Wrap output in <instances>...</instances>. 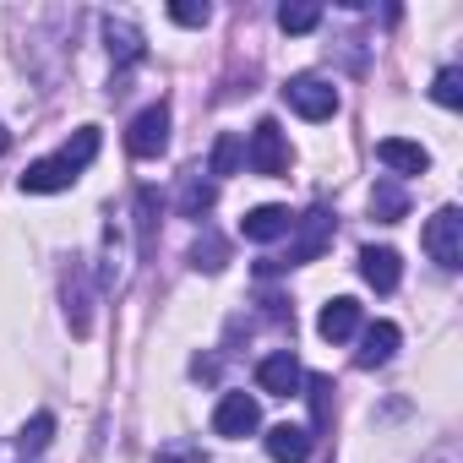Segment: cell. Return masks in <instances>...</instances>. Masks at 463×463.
Returning <instances> with one entry per match:
<instances>
[{"instance_id":"cell-12","label":"cell","mask_w":463,"mask_h":463,"mask_svg":"<svg viewBox=\"0 0 463 463\" xmlns=\"http://www.w3.org/2000/svg\"><path fill=\"white\" fill-rule=\"evenodd\" d=\"M317 333H322L327 344L354 338V333H360V300H349V295L327 300V306H322V317H317Z\"/></svg>"},{"instance_id":"cell-6","label":"cell","mask_w":463,"mask_h":463,"mask_svg":"<svg viewBox=\"0 0 463 463\" xmlns=\"http://www.w3.org/2000/svg\"><path fill=\"white\" fill-rule=\"evenodd\" d=\"M126 147H131V158H158V153L169 147V104H147V109L131 120Z\"/></svg>"},{"instance_id":"cell-7","label":"cell","mask_w":463,"mask_h":463,"mask_svg":"<svg viewBox=\"0 0 463 463\" xmlns=\"http://www.w3.org/2000/svg\"><path fill=\"white\" fill-rule=\"evenodd\" d=\"M257 387H262L268 398H295V392L306 387V371H300V360H295L289 349H273V354L257 365Z\"/></svg>"},{"instance_id":"cell-15","label":"cell","mask_w":463,"mask_h":463,"mask_svg":"<svg viewBox=\"0 0 463 463\" xmlns=\"http://www.w3.org/2000/svg\"><path fill=\"white\" fill-rule=\"evenodd\" d=\"M104 44H109V55H115L120 66H131V61L142 55V33H137V23H126V17H104Z\"/></svg>"},{"instance_id":"cell-5","label":"cell","mask_w":463,"mask_h":463,"mask_svg":"<svg viewBox=\"0 0 463 463\" xmlns=\"http://www.w3.org/2000/svg\"><path fill=\"white\" fill-rule=\"evenodd\" d=\"M295 223H300V218H295ZM327 235H333V218L317 207V213L300 223V241L289 246V257H273V262H262V279H268V273H284V268H300V262H311V257L327 246Z\"/></svg>"},{"instance_id":"cell-8","label":"cell","mask_w":463,"mask_h":463,"mask_svg":"<svg viewBox=\"0 0 463 463\" xmlns=\"http://www.w3.org/2000/svg\"><path fill=\"white\" fill-rule=\"evenodd\" d=\"M71 185H77V169H71L61 153L28 164V175H23V191H28V196H55V191H71Z\"/></svg>"},{"instance_id":"cell-1","label":"cell","mask_w":463,"mask_h":463,"mask_svg":"<svg viewBox=\"0 0 463 463\" xmlns=\"http://www.w3.org/2000/svg\"><path fill=\"white\" fill-rule=\"evenodd\" d=\"M284 104H289L300 120H333V115H338V88H333L327 77H317V71H300V77L284 82Z\"/></svg>"},{"instance_id":"cell-19","label":"cell","mask_w":463,"mask_h":463,"mask_svg":"<svg viewBox=\"0 0 463 463\" xmlns=\"http://www.w3.org/2000/svg\"><path fill=\"white\" fill-rule=\"evenodd\" d=\"M246 164V142L235 137V131H223L218 142H213V164H207V175H235Z\"/></svg>"},{"instance_id":"cell-9","label":"cell","mask_w":463,"mask_h":463,"mask_svg":"<svg viewBox=\"0 0 463 463\" xmlns=\"http://www.w3.org/2000/svg\"><path fill=\"white\" fill-rule=\"evenodd\" d=\"M360 279H365L376 295L398 289V279H403V262H398V251H392V246H365V251H360Z\"/></svg>"},{"instance_id":"cell-18","label":"cell","mask_w":463,"mask_h":463,"mask_svg":"<svg viewBox=\"0 0 463 463\" xmlns=\"http://www.w3.org/2000/svg\"><path fill=\"white\" fill-rule=\"evenodd\" d=\"M213 202H218V185H213V180L191 175V180L180 185V213H185V218H202V213H213Z\"/></svg>"},{"instance_id":"cell-11","label":"cell","mask_w":463,"mask_h":463,"mask_svg":"<svg viewBox=\"0 0 463 463\" xmlns=\"http://www.w3.org/2000/svg\"><path fill=\"white\" fill-rule=\"evenodd\" d=\"M376 158H382L392 175H425V169H430V153H425L420 142H409V137H382V142H376Z\"/></svg>"},{"instance_id":"cell-24","label":"cell","mask_w":463,"mask_h":463,"mask_svg":"<svg viewBox=\"0 0 463 463\" xmlns=\"http://www.w3.org/2000/svg\"><path fill=\"white\" fill-rule=\"evenodd\" d=\"M158 463H207V452H202L196 441L175 436V441H164V447H158Z\"/></svg>"},{"instance_id":"cell-26","label":"cell","mask_w":463,"mask_h":463,"mask_svg":"<svg viewBox=\"0 0 463 463\" xmlns=\"http://www.w3.org/2000/svg\"><path fill=\"white\" fill-rule=\"evenodd\" d=\"M0 153H6V137H0Z\"/></svg>"},{"instance_id":"cell-3","label":"cell","mask_w":463,"mask_h":463,"mask_svg":"<svg viewBox=\"0 0 463 463\" xmlns=\"http://www.w3.org/2000/svg\"><path fill=\"white\" fill-rule=\"evenodd\" d=\"M213 430L229 436V441H241V436L262 430V403H257L251 392H223L218 409H213Z\"/></svg>"},{"instance_id":"cell-21","label":"cell","mask_w":463,"mask_h":463,"mask_svg":"<svg viewBox=\"0 0 463 463\" xmlns=\"http://www.w3.org/2000/svg\"><path fill=\"white\" fill-rule=\"evenodd\" d=\"M322 23V6H311V0H289V6H279V28L284 33H311Z\"/></svg>"},{"instance_id":"cell-16","label":"cell","mask_w":463,"mask_h":463,"mask_svg":"<svg viewBox=\"0 0 463 463\" xmlns=\"http://www.w3.org/2000/svg\"><path fill=\"white\" fill-rule=\"evenodd\" d=\"M409 213V196H403V185L398 180H376L371 185V218H382V223H398Z\"/></svg>"},{"instance_id":"cell-25","label":"cell","mask_w":463,"mask_h":463,"mask_svg":"<svg viewBox=\"0 0 463 463\" xmlns=\"http://www.w3.org/2000/svg\"><path fill=\"white\" fill-rule=\"evenodd\" d=\"M169 17H175L180 28H207L213 6H202V0H175V6H169Z\"/></svg>"},{"instance_id":"cell-17","label":"cell","mask_w":463,"mask_h":463,"mask_svg":"<svg viewBox=\"0 0 463 463\" xmlns=\"http://www.w3.org/2000/svg\"><path fill=\"white\" fill-rule=\"evenodd\" d=\"M223 262H229V241L213 235V229H207V235H196V246H191V268H196V273H218Z\"/></svg>"},{"instance_id":"cell-13","label":"cell","mask_w":463,"mask_h":463,"mask_svg":"<svg viewBox=\"0 0 463 463\" xmlns=\"http://www.w3.org/2000/svg\"><path fill=\"white\" fill-rule=\"evenodd\" d=\"M392 354H398V327H392V322H371V327L360 333V354H354V365L376 371V365H387Z\"/></svg>"},{"instance_id":"cell-10","label":"cell","mask_w":463,"mask_h":463,"mask_svg":"<svg viewBox=\"0 0 463 463\" xmlns=\"http://www.w3.org/2000/svg\"><path fill=\"white\" fill-rule=\"evenodd\" d=\"M289 229H295V218H289V207H251L246 218H241V235L246 241H257V246H268V241H284L289 235Z\"/></svg>"},{"instance_id":"cell-14","label":"cell","mask_w":463,"mask_h":463,"mask_svg":"<svg viewBox=\"0 0 463 463\" xmlns=\"http://www.w3.org/2000/svg\"><path fill=\"white\" fill-rule=\"evenodd\" d=\"M268 458L273 463H306L311 458V430L306 425H273L268 430Z\"/></svg>"},{"instance_id":"cell-22","label":"cell","mask_w":463,"mask_h":463,"mask_svg":"<svg viewBox=\"0 0 463 463\" xmlns=\"http://www.w3.org/2000/svg\"><path fill=\"white\" fill-rule=\"evenodd\" d=\"M430 99H436L441 109H463V71H458V66H441L436 82H430Z\"/></svg>"},{"instance_id":"cell-23","label":"cell","mask_w":463,"mask_h":463,"mask_svg":"<svg viewBox=\"0 0 463 463\" xmlns=\"http://www.w3.org/2000/svg\"><path fill=\"white\" fill-rule=\"evenodd\" d=\"M50 436H55V414H33V420L17 430V447H23V452H44Z\"/></svg>"},{"instance_id":"cell-20","label":"cell","mask_w":463,"mask_h":463,"mask_svg":"<svg viewBox=\"0 0 463 463\" xmlns=\"http://www.w3.org/2000/svg\"><path fill=\"white\" fill-rule=\"evenodd\" d=\"M61 158H66V164H71V169L82 175V169H88V164L99 158V126H82V131H77V137H71V142L61 147Z\"/></svg>"},{"instance_id":"cell-4","label":"cell","mask_w":463,"mask_h":463,"mask_svg":"<svg viewBox=\"0 0 463 463\" xmlns=\"http://www.w3.org/2000/svg\"><path fill=\"white\" fill-rule=\"evenodd\" d=\"M246 164H251V175H284L289 169V142H284L279 120H257V131L246 142Z\"/></svg>"},{"instance_id":"cell-2","label":"cell","mask_w":463,"mask_h":463,"mask_svg":"<svg viewBox=\"0 0 463 463\" xmlns=\"http://www.w3.org/2000/svg\"><path fill=\"white\" fill-rule=\"evenodd\" d=\"M425 251L441 273H458L463 268V213L458 207H441L430 223H425Z\"/></svg>"}]
</instances>
